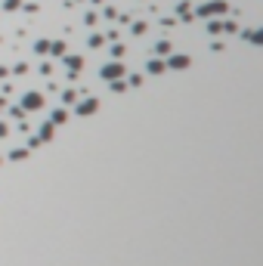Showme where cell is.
I'll return each mask as SVG.
<instances>
[{"instance_id": "1", "label": "cell", "mask_w": 263, "mask_h": 266, "mask_svg": "<svg viewBox=\"0 0 263 266\" xmlns=\"http://www.w3.org/2000/svg\"><path fill=\"white\" fill-rule=\"evenodd\" d=\"M170 65H173V68H186V65H189V59H186V56H177Z\"/></svg>"}, {"instance_id": "2", "label": "cell", "mask_w": 263, "mask_h": 266, "mask_svg": "<svg viewBox=\"0 0 263 266\" xmlns=\"http://www.w3.org/2000/svg\"><path fill=\"white\" fill-rule=\"evenodd\" d=\"M19 7V0H7V4H4V10H16Z\"/></svg>"}]
</instances>
